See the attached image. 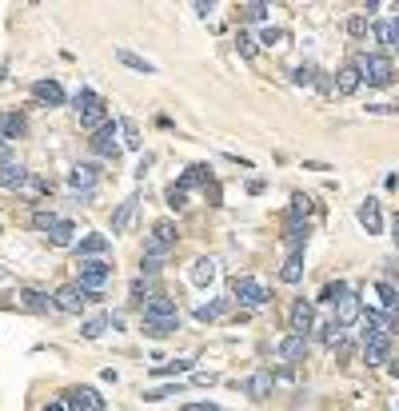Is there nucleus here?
I'll return each instance as SVG.
<instances>
[{
    "instance_id": "18",
    "label": "nucleus",
    "mask_w": 399,
    "mask_h": 411,
    "mask_svg": "<svg viewBox=\"0 0 399 411\" xmlns=\"http://www.w3.org/2000/svg\"><path fill=\"white\" fill-rule=\"evenodd\" d=\"M387 356H391V340L383 336V340H368L363 343V364L376 367V364H387Z\"/></svg>"
},
{
    "instance_id": "16",
    "label": "nucleus",
    "mask_w": 399,
    "mask_h": 411,
    "mask_svg": "<svg viewBox=\"0 0 399 411\" xmlns=\"http://www.w3.org/2000/svg\"><path fill=\"white\" fill-rule=\"evenodd\" d=\"M21 303L28 312H36V316H48V312L56 308V299H48L44 292H36V288H21Z\"/></svg>"
},
{
    "instance_id": "8",
    "label": "nucleus",
    "mask_w": 399,
    "mask_h": 411,
    "mask_svg": "<svg viewBox=\"0 0 399 411\" xmlns=\"http://www.w3.org/2000/svg\"><path fill=\"white\" fill-rule=\"evenodd\" d=\"M287 323H292V332H296V336H307V332H311V323H316V303H311V299H296V303H292V312H287Z\"/></svg>"
},
{
    "instance_id": "51",
    "label": "nucleus",
    "mask_w": 399,
    "mask_h": 411,
    "mask_svg": "<svg viewBox=\"0 0 399 411\" xmlns=\"http://www.w3.org/2000/svg\"><path fill=\"white\" fill-rule=\"evenodd\" d=\"M391 45L399 48V16H396V24H391Z\"/></svg>"
},
{
    "instance_id": "30",
    "label": "nucleus",
    "mask_w": 399,
    "mask_h": 411,
    "mask_svg": "<svg viewBox=\"0 0 399 411\" xmlns=\"http://www.w3.org/2000/svg\"><path fill=\"white\" fill-rule=\"evenodd\" d=\"M224 312H228V299H211V303H200V308H196V320H220V316H224Z\"/></svg>"
},
{
    "instance_id": "4",
    "label": "nucleus",
    "mask_w": 399,
    "mask_h": 411,
    "mask_svg": "<svg viewBox=\"0 0 399 411\" xmlns=\"http://www.w3.org/2000/svg\"><path fill=\"white\" fill-rule=\"evenodd\" d=\"M52 299H56V308H60V312H84V303L104 299V296H100V292H88L84 284H64V288H60Z\"/></svg>"
},
{
    "instance_id": "39",
    "label": "nucleus",
    "mask_w": 399,
    "mask_h": 411,
    "mask_svg": "<svg viewBox=\"0 0 399 411\" xmlns=\"http://www.w3.org/2000/svg\"><path fill=\"white\" fill-rule=\"evenodd\" d=\"M240 16H244V21H268V4H259V0L240 4Z\"/></svg>"
},
{
    "instance_id": "12",
    "label": "nucleus",
    "mask_w": 399,
    "mask_h": 411,
    "mask_svg": "<svg viewBox=\"0 0 399 411\" xmlns=\"http://www.w3.org/2000/svg\"><path fill=\"white\" fill-rule=\"evenodd\" d=\"M68 399H72V408L76 411H104V399H100V391L96 388H72Z\"/></svg>"
},
{
    "instance_id": "54",
    "label": "nucleus",
    "mask_w": 399,
    "mask_h": 411,
    "mask_svg": "<svg viewBox=\"0 0 399 411\" xmlns=\"http://www.w3.org/2000/svg\"><path fill=\"white\" fill-rule=\"evenodd\" d=\"M48 411H52V408H48Z\"/></svg>"
},
{
    "instance_id": "31",
    "label": "nucleus",
    "mask_w": 399,
    "mask_h": 411,
    "mask_svg": "<svg viewBox=\"0 0 399 411\" xmlns=\"http://www.w3.org/2000/svg\"><path fill=\"white\" fill-rule=\"evenodd\" d=\"M244 391H248V395H256V399H263V395L272 391V375H268V371H259V375H252V379L244 384Z\"/></svg>"
},
{
    "instance_id": "6",
    "label": "nucleus",
    "mask_w": 399,
    "mask_h": 411,
    "mask_svg": "<svg viewBox=\"0 0 399 411\" xmlns=\"http://www.w3.org/2000/svg\"><path fill=\"white\" fill-rule=\"evenodd\" d=\"M116 136H120V124L116 120H108L100 132H92V140H88V148H92L96 156H104V160H116L120 156V144H116Z\"/></svg>"
},
{
    "instance_id": "52",
    "label": "nucleus",
    "mask_w": 399,
    "mask_h": 411,
    "mask_svg": "<svg viewBox=\"0 0 399 411\" xmlns=\"http://www.w3.org/2000/svg\"><path fill=\"white\" fill-rule=\"evenodd\" d=\"M391 232H396V244H399V216L391 220Z\"/></svg>"
},
{
    "instance_id": "25",
    "label": "nucleus",
    "mask_w": 399,
    "mask_h": 411,
    "mask_svg": "<svg viewBox=\"0 0 399 411\" xmlns=\"http://www.w3.org/2000/svg\"><path fill=\"white\" fill-rule=\"evenodd\" d=\"M116 60H120V64H128L132 72H144V76H152V72H156V64H152V60H144V56H136L132 48H116Z\"/></svg>"
},
{
    "instance_id": "9",
    "label": "nucleus",
    "mask_w": 399,
    "mask_h": 411,
    "mask_svg": "<svg viewBox=\"0 0 399 411\" xmlns=\"http://www.w3.org/2000/svg\"><path fill=\"white\" fill-rule=\"evenodd\" d=\"M136 212H140V200L128 196V200L112 212V236H124V232L132 228V224H136Z\"/></svg>"
},
{
    "instance_id": "26",
    "label": "nucleus",
    "mask_w": 399,
    "mask_h": 411,
    "mask_svg": "<svg viewBox=\"0 0 399 411\" xmlns=\"http://www.w3.org/2000/svg\"><path fill=\"white\" fill-rule=\"evenodd\" d=\"M156 316H180V312H176V303L168 296H152L144 303V320H156Z\"/></svg>"
},
{
    "instance_id": "29",
    "label": "nucleus",
    "mask_w": 399,
    "mask_h": 411,
    "mask_svg": "<svg viewBox=\"0 0 399 411\" xmlns=\"http://www.w3.org/2000/svg\"><path fill=\"white\" fill-rule=\"evenodd\" d=\"M211 279H216V260H196V264H192V284L204 288Z\"/></svg>"
},
{
    "instance_id": "53",
    "label": "nucleus",
    "mask_w": 399,
    "mask_h": 411,
    "mask_svg": "<svg viewBox=\"0 0 399 411\" xmlns=\"http://www.w3.org/2000/svg\"><path fill=\"white\" fill-rule=\"evenodd\" d=\"M391 375H396V379H399V360H396V364H391Z\"/></svg>"
},
{
    "instance_id": "14",
    "label": "nucleus",
    "mask_w": 399,
    "mask_h": 411,
    "mask_svg": "<svg viewBox=\"0 0 399 411\" xmlns=\"http://www.w3.org/2000/svg\"><path fill=\"white\" fill-rule=\"evenodd\" d=\"M172 332H180V316H156V320H144V336L152 340H164Z\"/></svg>"
},
{
    "instance_id": "28",
    "label": "nucleus",
    "mask_w": 399,
    "mask_h": 411,
    "mask_svg": "<svg viewBox=\"0 0 399 411\" xmlns=\"http://www.w3.org/2000/svg\"><path fill=\"white\" fill-rule=\"evenodd\" d=\"M376 296H379V308H383V312H396V303H399V292H396V284H387V279H379V284H376Z\"/></svg>"
},
{
    "instance_id": "46",
    "label": "nucleus",
    "mask_w": 399,
    "mask_h": 411,
    "mask_svg": "<svg viewBox=\"0 0 399 411\" xmlns=\"http://www.w3.org/2000/svg\"><path fill=\"white\" fill-rule=\"evenodd\" d=\"M8 164H12V144L0 136V168H8Z\"/></svg>"
},
{
    "instance_id": "20",
    "label": "nucleus",
    "mask_w": 399,
    "mask_h": 411,
    "mask_svg": "<svg viewBox=\"0 0 399 411\" xmlns=\"http://www.w3.org/2000/svg\"><path fill=\"white\" fill-rule=\"evenodd\" d=\"M112 248V240H108V236H84V240H80V244H76V251H80V260H96V256H104V251Z\"/></svg>"
},
{
    "instance_id": "34",
    "label": "nucleus",
    "mask_w": 399,
    "mask_h": 411,
    "mask_svg": "<svg viewBox=\"0 0 399 411\" xmlns=\"http://www.w3.org/2000/svg\"><path fill=\"white\" fill-rule=\"evenodd\" d=\"M48 236H52V244H56V248H64V244H72L76 228H72V220H60V224H56V228L48 232Z\"/></svg>"
},
{
    "instance_id": "38",
    "label": "nucleus",
    "mask_w": 399,
    "mask_h": 411,
    "mask_svg": "<svg viewBox=\"0 0 399 411\" xmlns=\"http://www.w3.org/2000/svg\"><path fill=\"white\" fill-rule=\"evenodd\" d=\"M348 292H352L348 284H328V288L320 292V303H339V299L348 296Z\"/></svg>"
},
{
    "instance_id": "19",
    "label": "nucleus",
    "mask_w": 399,
    "mask_h": 411,
    "mask_svg": "<svg viewBox=\"0 0 399 411\" xmlns=\"http://www.w3.org/2000/svg\"><path fill=\"white\" fill-rule=\"evenodd\" d=\"M28 132V120L21 112H0V136L4 140H21Z\"/></svg>"
},
{
    "instance_id": "24",
    "label": "nucleus",
    "mask_w": 399,
    "mask_h": 411,
    "mask_svg": "<svg viewBox=\"0 0 399 411\" xmlns=\"http://www.w3.org/2000/svg\"><path fill=\"white\" fill-rule=\"evenodd\" d=\"M280 279L283 284H300V279H304V251H292V256L283 260Z\"/></svg>"
},
{
    "instance_id": "22",
    "label": "nucleus",
    "mask_w": 399,
    "mask_h": 411,
    "mask_svg": "<svg viewBox=\"0 0 399 411\" xmlns=\"http://www.w3.org/2000/svg\"><path fill=\"white\" fill-rule=\"evenodd\" d=\"M359 84H363V76H359V64H348V68H339V76H335V92H339V96H352Z\"/></svg>"
},
{
    "instance_id": "11",
    "label": "nucleus",
    "mask_w": 399,
    "mask_h": 411,
    "mask_svg": "<svg viewBox=\"0 0 399 411\" xmlns=\"http://www.w3.org/2000/svg\"><path fill=\"white\" fill-rule=\"evenodd\" d=\"M359 316H363V303H359V296H355V292H348V296L335 303V323H339V327L355 323Z\"/></svg>"
},
{
    "instance_id": "27",
    "label": "nucleus",
    "mask_w": 399,
    "mask_h": 411,
    "mask_svg": "<svg viewBox=\"0 0 399 411\" xmlns=\"http://www.w3.org/2000/svg\"><path fill=\"white\" fill-rule=\"evenodd\" d=\"M192 184H211V168H208V164H192L188 172L180 176V184H176V188H184V192H188Z\"/></svg>"
},
{
    "instance_id": "33",
    "label": "nucleus",
    "mask_w": 399,
    "mask_h": 411,
    "mask_svg": "<svg viewBox=\"0 0 399 411\" xmlns=\"http://www.w3.org/2000/svg\"><path fill=\"white\" fill-rule=\"evenodd\" d=\"M316 80H320V72L311 68V64H300V68L292 72V84H296V88H311Z\"/></svg>"
},
{
    "instance_id": "47",
    "label": "nucleus",
    "mask_w": 399,
    "mask_h": 411,
    "mask_svg": "<svg viewBox=\"0 0 399 411\" xmlns=\"http://www.w3.org/2000/svg\"><path fill=\"white\" fill-rule=\"evenodd\" d=\"M180 411H220L216 403H208V399H200V403H184Z\"/></svg>"
},
{
    "instance_id": "49",
    "label": "nucleus",
    "mask_w": 399,
    "mask_h": 411,
    "mask_svg": "<svg viewBox=\"0 0 399 411\" xmlns=\"http://www.w3.org/2000/svg\"><path fill=\"white\" fill-rule=\"evenodd\" d=\"M52 411H76V408H72V399H68V395H60V399L52 403Z\"/></svg>"
},
{
    "instance_id": "2",
    "label": "nucleus",
    "mask_w": 399,
    "mask_h": 411,
    "mask_svg": "<svg viewBox=\"0 0 399 411\" xmlns=\"http://www.w3.org/2000/svg\"><path fill=\"white\" fill-rule=\"evenodd\" d=\"M72 108L80 116V128H88V132H100V128L108 124V108H104V100H100L92 88L76 92V96H72Z\"/></svg>"
},
{
    "instance_id": "40",
    "label": "nucleus",
    "mask_w": 399,
    "mask_h": 411,
    "mask_svg": "<svg viewBox=\"0 0 399 411\" xmlns=\"http://www.w3.org/2000/svg\"><path fill=\"white\" fill-rule=\"evenodd\" d=\"M283 40H287V32H283V28H263V36H259V45H268V48L283 45Z\"/></svg>"
},
{
    "instance_id": "13",
    "label": "nucleus",
    "mask_w": 399,
    "mask_h": 411,
    "mask_svg": "<svg viewBox=\"0 0 399 411\" xmlns=\"http://www.w3.org/2000/svg\"><path fill=\"white\" fill-rule=\"evenodd\" d=\"M32 96H36L40 104H48V108L64 104V88H60L56 80H36V84H32Z\"/></svg>"
},
{
    "instance_id": "48",
    "label": "nucleus",
    "mask_w": 399,
    "mask_h": 411,
    "mask_svg": "<svg viewBox=\"0 0 399 411\" xmlns=\"http://www.w3.org/2000/svg\"><path fill=\"white\" fill-rule=\"evenodd\" d=\"M376 40L379 45H391V28L387 24H376Z\"/></svg>"
},
{
    "instance_id": "7",
    "label": "nucleus",
    "mask_w": 399,
    "mask_h": 411,
    "mask_svg": "<svg viewBox=\"0 0 399 411\" xmlns=\"http://www.w3.org/2000/svg\"><path fill=\"white\" fill-rule=\"evenodd\" d=\"M108 279H112V264H104V260H80V284L88 292H104Z\"/></svg>"
},
{
    "instance_id": "44",
    "label": "nucleus",
    "mask_w": 399,
    "mask_h": 411,
    "mask_svg": "<svg viewBox=\"0 0 399 411\" xmlns=\"http://www.w3.org/2000/svg\"><path fill=\"white\" fill-rule=\"evenodd\" d=\"M348 32H352V36H363V32H368V16H352V21H348Z\"/></svg>"
},
{
    "instance_id": "35",
    "label": "nucleus",
    "mask_w": 399,
    "mask_h": 411,
    "mask_svg": "<svg viewBox=\"0 0 399 411\" xmlns=\"http://www.w3.org/2000/svg\"><path fill=\"white\" fill-rule=\"evenodd\" d=\"M108 327H112V316H92V320L84 323V336H88V340H100Z\"/></svg>"
},
{
    "instance_id": "5",
    "label": "nucleus",
    "mask_w": 399,
    "mask_h": 411,
    "mask_svg": "<svg viewBox=\"0 0 399 411\" xmlns=\"http://www.w3.org/2000/svg\"><path fill=\"white\" fill-rule=\"evenodd\" d=\"M232 296L244 303V308H263L268 303V288L259 284V279H252V275H235L232 279Z\"/></svg>"
},
{
    "instance_id": "36",
    "label": "nucleus",
    "mask_w": 399,
    "mask_h": 411,
    "mask_svg": "<svg viewBox=\"0 0 399 411\" xmlns=\"http://www.w3.org/2000/svg\"><path fill=\"white\" fill-rule=\"evenodd\" d=\"M311 196H304V192H296V196H292V212H287V216H296V220H304V216H311Z\"/></svg>"
},
{
    "instance_id": "41",
    "label": "nucleus",
    "mask_w": 399,
    "mask_h": 411,
    "mask_svg": "<svg viewBox=\"0 0 399 411\" xmlns=\"http://www.w3.org/2000/svg\"><path fill=\"white\" fill-rule=\"evenodd\" d=\"M188 360H172V364H156V375H180V371H188Z\"/></svg>"
},
{
    "instance_id": "21",
    "label": "nucleus",
    "mask_w": 399,
    "mask_h": 411,
    "mask_svg": "<svg viewBox=\"0 0 399 411\" xmlns=\"http://www.w3.org/2000/svg\"><path fill=\"white\" fill-rule=\"evenodd\" d=\"M96 180H100L96 164H76V168H72V176H68V184L76 188V192H80V188H84V192H92V184H96Z\"/></svg>"
},
{
    "instance_id": "10",
    "label": "nucleus",
    "mask_w": 399,
    "mask_h": 411,
    "mask_svg": "<svg viewBox=\"0 0 399 411\" xmlns=\"http://www.w3.org/2000/svg\"><path fill=\"white\" fill-rule=\"evenodd\" d=\"M355 216H359V224L368 228V236H379V232H383V212H379V200H372V196H368V200L359 204V212H355Z\"/></svg>"
},
{
    "instance_id": "3",
    "label": "nucleus",
    "mask_w": 399,
    "mask_h": 411,
    "mask_svg": "<svg viewBox=\"0 0 399 411\" xmlns=\"http://www.w3.org/2000/svg\"><path fill=\"white\" fill-rule=\"evenodd\" d=\"M359 76H363L372 88H387V84L396 80V68H391V60H387V56L372 52V56H359Z\"/></svg>"
},
{
    "instance_id": "43",
    "label": "nucleus",
    "mask_w": 399,
    "mask_h": 411,
    "mask_svg": "<svg viewBox=\"0 0 399 411\" xmlns=\"http://www.w3.org/2000/svg\"><path fill=\"white\" fill-rule=\"evenodd\" d=\"M168 208H176V212L184 208V188H176V184L168 188Z\"/></svg>"
},
{
    "instance_id": "45",
    "label": "nucleus",
    "mask_w": 399,
    "mask_h": 411,
    "mask_svg": "<svg viewBox=\"0 0 399 411\" xmlns=\"http://www.w3.org/2000/svg\"><path fill=\"white\" fill-rule=\"evenodd\" d=\"M368 112H372V116H396L399 108H396V104H368Z\"/></svg>"
},
{
    "instance_id": "42",
    "label": "nucleus",
    "mask_w": 399,
    "mask_h": 411,
    "mask_svg": "<svg viewBox=\"0 0 399 411\" xmlns=\"http://www.w3.org/2000/svg\"><path fill=\"white\" fill-rule=\"evenodd\" d=\"M235 45H240V52H244V56H248V60H252V56H256V40H252V36H248V32H240V36H235Z\"/></svg>"
},
{
    "instance_id": "50",
    "label": "nucleus",
    "mask_w": 399,
    "mask_h": 411,
    "mask_svg": "<svg viewBox=\"0 0 399 411\" xmlns=\"http://www.w3.org/2000/svg\"><path fill=\"white\" fill-rule=\"evenodd\" d=\"M132 299H136V303H144V279H136V284H132Z\"/></svg>"
},
{
    "instance_id": "32",
    "label": "nucleus",
    "mask_w": 399,
    "mask_h": 411,
    "mask_svg": "<svg viewBox=\"0 0 399 411\" xmlns=\"http://www.w3.org/2000/svg\"><path fill=\"white\" fill-rule=\"evenodd\" d=\"M56 224H60V216H56L52 208H36V212H32V228H40V232H52V228H56Z\"/></svg>"
},
{
    "instance_id": "37",
    "label": "nucleus",
    "mask_w": 399,
    "mask_h": 411,
    "mask_svg": "<svg viewBox=\"0 0 399 411\" xmlns=\"http://www.w3.org/2000/svg\"><path fill=\"white\" fill-rule=\"evenodd\" d=\"M120 132H124V148H140V128H136V120H120Z\"/></svg>"
},
{
    "instance_id": "15",
    "label": "nucleus",
    "mask_w": 399,
    "mask_h": 411,
    "mask_svg": "<svg viewBox=\"0 0 399 411\" xmlns=\"http://www.w3.org/2000/svg\"><path fill=\"white\" fill-rule=\"evenodd\" d=\"M283 244H287V251H304V244H307V224H304V220L287 216V228H283Z\"/></svg>"
},
{
    "instance_id": "17",
    "label": "nucleus",
    "mask_w": 399,
    "mask_h": 411,
    "mask_svg": "<svg viewBox=\"0 0 399 411\" xmlns=\"http://www.w3.org/2000/svg\"><path fill=\"white\" fill-rule=\"evenodd\" d=\"M280 356H283V364H300L307 356V336H296V332H292V336L280 343Z\"/></svg>"
},
{
    "instance_id": "23",
    "label": "nucleus",
    "mask_w": 399,
    "mask_h": 411,
    "mask_svg": "<svg viewBox=\"0 0 399 411\" xmlns=\"http://www.w3.org/2000/svg\"><path fill=\"white\" fill-rule=\"evenodd\" d=\"M32 176H28V168L21 164H8V168H0V188H28Z\"/></svg>"
},
{
    "instance_id": "1",
    "label": "nucleus",
    "mask_w": 399,
    "mask_h": 411,
    "mask_svg": "<svg viewBox=\"0 0 399 411\" xmlns=\"http://www.w3.org/2000/svg\"><path fill=\"white\" fill-rule=\"evenodd\" d=\"M176 240H180V232L172 220H160V224H152V236H148V244H144V272H160L164 268V260L176 251Z\"/></svg>"
}]
</instances>
